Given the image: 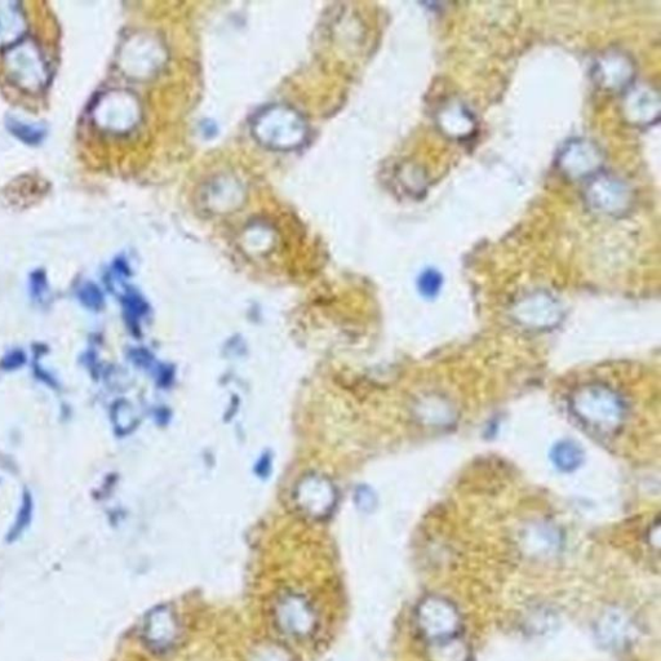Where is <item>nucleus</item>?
Listing matches in <instances>:
<instances>
[{
    "instance_id": "obj_1",
    "label": "nucleus",
    "mask_w": 661,
    "mask_h": 661,
    "mask_svg": "<svg viewBox=\"0 0 661 661\" xmlns=\"http://www.w3.org/2000/svg\"><path fill=\"white\" fill-rule=\"evenodd\" d=\"M417 632L427 643L461 636L463 619L458 607L445 597L423 598L415 610Z\"/></svg>"
},
{
    "instance_id": "obj_2",
    "label": "nucleus",
    "mask_w": 661,
    "mask_h": 661,
    "mask_svg": "<svg viewBox=\"0 0 661 661\" xmlns=\"http://www.w3.org/2000/svg\"><path fill=\"white\" fill-rule=\"evenodd\" d=\"M584 195L588 206L602 215L621 216L632 206L629 185L609 173L600 172L592 177Z\"/></svg>"
},
{
    "instance_id": "obj_3",
    "label": "nucleus",
    "mask_w": 661,
    "mask_h": 661,
    "mask_svg": "<svg viewBox=\"0 0 661 661\" xmlns=\"http://www.w3.org/2000/svg\"><path fill=\"white\" fill-rule=\"evenodd\" d=\"M557 164L569 179H592L602 172L603 154L593 141L576 139L565 145L558 155Z\"/></svg>"
},
{
    "instance_id": "obj_4",
    "label": "nucleus",
    "mask_w": 661,
    "mask_h": 661,
    "mask_svg": "<svg viewBox=\"0 0 661 661\" xmlns=\"http://www.w3.org/2000/svg\"><path fill=\"white\" fill-rule=\"evenodd\" d=\"M594 633L603 649L625 651L632 647L638 637V628L624 610L609 609L596 621Z\"/></svg>"
},
{
    "instance_id": "obj_5",
    "label": "nucleus",
    "mask_w": 661,
    "mask_h": 661,
    "mask_svg": "<svg viewBox=\"0 0 661 661\" xmlns=\"http://www.w3.org/2000/svg\"><path fill=\"white\" fill-rule=\"evenodd\" d=\"M634 75L636 70L631 57L621 51L603 53L593 68L597 86L607 91L627 90L633 84Z\"/></svg>"
},
{
    "instance_id": "obj_6",
    "label": "nucleus",
    "mask_w": 661,
    "mask_h": 661,
    "mask_svg": "<svg viewBox=\"0 0 661 661\" xmlns=\"http://www.w3.org/2000/svg\"><path fill=\"white\" fill-rule=\"evenodd\" d=\"M623 115L633 126H650L658 122L659 92L650 84H632L624 91Z\"/></svg>"
},
{
    "instance_id": "obj_7",
    "label": "nucleus",
    "mask_w": 661,
    "mask_h": 661,
    "mask_svg": "<svg viewBox=\"0 0 661 661\" xmlns=\"http://www.w3.org/2000/svg\"><path fill=\"white\" fill-rule=\"evenodd\" d=\"M579 396L590 402V415L581 419L590 427L596 428V430H611L618 427L620 421L623 420L625 407L621 399L611 390L597 387V398L600 405H597L592 387L587 392L580 393ZM589 412H584L580 416L587 415Z\"/></svg>"
},
{
    "instance_id": "obj_8",
    "label": "nucleus",
    "mask_w": 661,
    "mask_h": 661,
    "mask_svg": "<svg viewBox=\"0 0 661 661\" xmlns=\"http://www.w3.org/2000/svg\"><path fill=\"white\" fill-rule=\"evenodd\" d=\"M437 126L443 135L452 140H467L477 131V121L474 115L464 105L456 100L446 102L437 113Z\"/></svg>"
},
{
    "instance_id": "obj_9",
    "label": "nucleus",
    "mask_w": 661,
    "mask_h": 661,
    "mask_svg": "<svg viewBox=\"0 0 661 661\" xmlns=\"http://www.w3.org/2000/svg\"><path fill=\"white\" fill-rule=\"evenodd\" d=\"M428 661H470L472 651L463 638L427 643Z\"/></svg>"
},
{
    "instance_id": "obj_10",
    "label": "nucleus",
    "mask_w": 661,
    "mask_h": 661,
    "mask_svg": "<svg viewBox=\"0 0 661 661\" xmlns=\"http://www.w3.org/2000/svg\"><path fill=\"white\" fill-rule=\"evenodd\" d=\"M583 459L580 447L574 442H561L553 450V461L563 472H572L579 467Z\"/></svg>"
},
{
    "instance_id": "obj_11",
    "label": "nucleus",
    "mask_w": 661,
    "mask_h": 661,
    "mask_svg": "<svg viewBox=\"0 0 661 661\" xmlns=\"http://www.w3.org/2000/svg\"><path fill=\"white\" fill-rule=\"evenodd\" d=\"M34 501L33 495L28 490L22 495L21 507L17 513L16 521L13 523L12 529L8 532L7 540L15 541L20 538L24 531L28 529L31 521H33Z\"/></svg>"
},
{
    "instance_id": "obj_12",
    "label": "nucleus",
    "mask_w": 661,
    "mask_h": 661,
    "mask_svg": "<svg viewBox=\"0 0 661 661\" xmlns=\"http://www.w3.org/2000/svg\"><path fill=\"white\" fill-rule=\"evenodd\" d=\"M442 288V275L434 269L425 270L419 278V290L425 297L437 296Z\"/></svg>"
},
{
    "instance_id": "obj_13",
    "label": "nucleus",
    "mask_w": 661,
    "mask_h": 661,
    "mask_svg": "<svg viewBox=\"0 0 661 661\" xmlns=\"http://www.w3.org/2000/svg\"><path fill=\"white\" fill-rule=\"evenodd\" d=\"M78 297L83 306L93 310V312H97V310H100L104 306V296H102L100 288L92 285V283H87L86 286H83L81 291H79Z\"/></svg>"
},
{
    "instance_id": "obj_14",
    "label": "nucleus",
    "mask_w": 661,
    "mask_h": 661,
    "mask_svg": "<svg viewBox=\"0 0 661 661\" xmlns=\"http://www.w3.org/2000/svg\"><path fill=\"white\" fill-rule=\"evenodd\" d=\"M26 363V354L20 349L11 350L0 362V368L4 371L19 370Z\"/></svg>"
},
{
    "instance_id": "obj_15",
    "label": "nucleus",
    "mask_w": 661,
    "mask_h": 661,
    "mask_svg": "<svg viewBox=\"0 0 661 661\" xmlns=\"http://www.w3.org/2000/svg\"><path fill=\"white\" fill-rule=\"evenodd\" d=\"M47 279L43 272H37L31 277V295L35 300L43 299L47 292Z\"/></svg>"
}]
</instances>
